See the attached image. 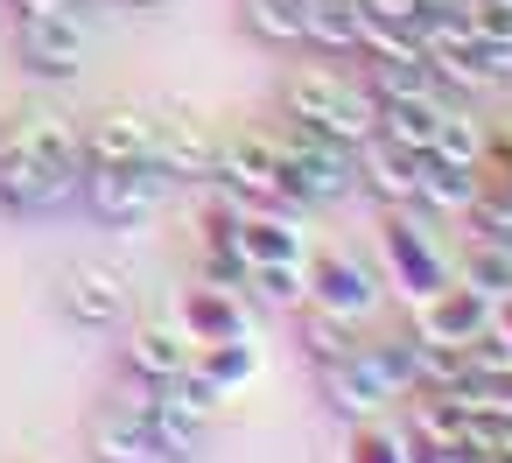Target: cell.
I'll use <instances>...</instances> for the list:
<instances>
[{
  "mask_svg": "<svg viewBox=\"0 0 512 463\" xmlns=\"http://www.w3.org/2000/svg\"><path fill=\"white\" fill-rule=\"evenodd\" d=\"M281 106H288V120H302V127H316V134H330L344 148H358V141L379 134V99L365 92V78H344L337 64L295 71L281 85Z\"/></svg>",
  "mask_w": 512,
  "mask_h": 463,
  "instance_id": "obj_1",
  "label": "cell"
},
{
  "mask_svg": "<svg viewBox=\"0 0 512 463\" xmlns=\"http://www.w3.org/2000/svg\"><path fill=\"white\" fill-rule=\"evenodd\" d=\"M281 204L295 211H316V204H337L358 190V148L302 127V120H281Z\"/></svg>",
  "mask_w": 512,
  "mask_h": 463,
  "instance_id": "obj_2",
  "label": "cell"
},
{
  "mask_svg": "<svg viewBox=\"0 0 512 463\" xmlns=\"http://www.w3.org/2000/svg\"><path fill=\"white\" fill-rule=\"evenodd\" d=\"M379 260H386V274H379V281H386L407 309H421L435 288H449V281H456V267H449V253H442V239H435L428 211H414V204L386 211V225H379Z\"/></svg>",
  "mask_w": 512,
  "mask_h": 463,
  "instance_id": "obj_3",
  "label": "cell"
},
{
  "mask_svg": "<svg viewBox=\"0 0 512 463\" xmlns=\"http://www.w3.org/2000/svg\"><path fill=\"white\" fill-rule=\"evenodd\" d=\"M169 169L162 162H106V169H85V204H92V218L99 225H113V232H134V225H148L155 211H162V197H169Z\"/></svg>",
  "mask_w": 512,
  "mask_h": 463,
  "instance_id": "obj_4",
  "label": "cell"
},
{
  "mask_svg": "<svg viewBox=\"0 0 512 463\" xmlns=\"http://www.w3.org/2000/svg\"><path fill=\"white\" fill-rule=\"evenodd\" d=\"M15 57H22L36 78L71 85V78L85 71V57H92V29H85L78 8H36V15H22V29H15Z\"/></svg>",
  "mask_w": 512,
  "mask_h": 463,
  "instance_id": "obj_5",
  "label": "cell"
},
{
  "mask_svg": "<svg viewBox=\"0 0 512 463\" xmlns=\"http://www.w3.org/2000/svg\"><path fill=\"white\" fill-rule=\"evenodd\" d=\"M22 141H29V155H36V169H43V197H36V218H50V211H64L78 190H85V141H78V127L71 120H57V113H29L22 127H15Z\"/></svg>",
  "mask_w": 512,
  "mask_h": 463,
  "instance_id": "obj_6",
  "label": "cell"
},
{
  "mask_svg": "<svg viewBox=\"0 0 512 463\" xmlns=\"http://www.w3.org/2000/svg\"><path fill=\"white\" fill-rule=\"evenodd\" d=\"M309 302L330 309V316H344V323H365L386 302V281L358 253H309Z\"/></svg>",
  "mask_w": 512,
  "mask_h": 463,
  "instance_id": "obj_7",
  "label": "cell"
},
{
  "mask_svg": "<svg viewBox=\"0 0 512 463\" xmlns=\"http://www.w3.org/2000/svg\"><path fill=\"white\" fill-rule=\"evenodd\" d=\"M218 127L204 120V113H190V106H169V113H155V162L176 176V183H211L218 176Z\"/></svg>",
  "mask_w": 512,
  "mask_h": 463,
  "instance_id": "obj_8",
  "label": "cell"
},
{
  "mask_svg": "<svg viewBox=\"0 0 512 463\" xmlns=\"http://www.w3.org/2000/svg\"><path fill=\"white\" fill-rule=\"evenodd\" d=\"M491 323H498V295H484L470 281H449L414 309V337H428V344H477Z\"/></svg>",
  "mask_w": 512,
  "mask_h": 463,
  "instance_id": "obj_9",
  "label": "cell"
},
{
  "mask_svg": "<svg viewBox=\"0 0 512 463\" xmlns=\"http://www.w3.org/2000/svg\"><path fill=\"white\" fill-rule=\"evenodd\" d=\"M211 183H225V190L246 197V204H281V141L260 134V127L232 134V141L218 148V176H211Z\"/></svg>",
  "mask_w": 512,
  "mask_h": 463,
  "instance_id": "obj_10",
  "label": "cell"
},
{
  "mask_svg": "<svg viewBox=\"0 0 512 463\" xmlns=\"http://www.w3.org/2000/svg\"><path fill=\"white\" fill-rule=\"evenodd\" d=\"M316 379H323V400L344 414V421H379L386 407H393V386H386V372H379V358L358 344V351H344V358H330V365H316Z\"/></svg>",
  "mask_w": 512,
  "mask_h": 463,
  "instance_id": "obj_11",
  "label": "cell"
},
{
  "mask_svg": "<svg viewBox=\"0 0 512 463\" xmlns=\"http://www.w3.org/2000/svg\"><path fill=\"white\" fill-rule=\"evenodd\" d=\"M239 253L253 267H274V260H309V225L295 204H246L239 225H232Z\"/></svg>",
  "mask_w": 512,
  "mask_h": 463,
  "instance_id": "obj_12",
  "label": "cell"
},
{
  "mask_svg": "<svg viewBox=\"0 0 512 463\" xmlns=\"http://www.w3.org/2000/svg\"><path fill=\"white\" fill-rule=\"evenodd\" d=\"M176 323L190 330V344H232V337H253V316H246V295L239 288H218V281H197L183 288L176 302Z\"/></svg>",
  "mask_w": 512,
  "mask_h": 463,
  "instance_id": "obj_13",
  "label": "cell"
},
{
  "mask_svg": "<svg viewBox=\"0 0 512 463\" xmlns=\"http://www.w3.org/2000/svg\"><path fill=\"white\" fill-rule=\"evenodd\" d=\"M127 302H134L127 274H113V267H99V260H85V267L64 274V316H71L78 330H113V323L127 316Z\"/></svg>",
  "mask_w": 512,
  "mask_h": 463,
  "instance_id": "obj_14",
  "label": "cell"
},
{
  "mask_svg": "<svg viewBox=\"0 0 512 463\" xmlns=\"http://www.w3.org/2000/svg\"><path fill=\"white\" fill-rule=\"evenodd\" d=\"M78 141H85V169H106V162H155V113L113 106V113H99Z\"/></svg>",
  "mask_w": 512,
  "mask_h": 463,
  "instance_id": "obj_15",
  "label": "cell"
},
{
  "mask_svg": "<svg viewBox=\"0 0 512 463\" xmlns=\"http://www.w3.org/2000/svg\"><path fill=\"white\" fill-rule=\"evenodd\" d=\"M120 358H127L134 379H155V386H162V379H176V372L197 358V344H190V330H183L176 316H148V323L127 330V351H120Z\"/></svg>",
  "mask_w": 512,
  "mask_h": 463,
  "instance_id": "obj_16",
  "label": "cell"
},
{
  "mask_svg": "<svg viewBox=\"0 0 512 463\" xmlns=\"http://www.w3.org/2000/svg\"><path fill=\"white\" fill-rule=\"evenodd\" d=\"M414 183H421V155L414 148H400L386 134L358 141V190H372L386 211H400V204H414Z\"/></svg>",
  "mask_w": 512,
  "mask_h": 463,
  "instance_id": "obj_17",
  "label": "cell"
},
{
  "mask_svg": "<svg viewBox=\"0 0 512 463\" xmlns=\"http://www.w3.org/2000/svg\"><path fill=\"white\" fill-rule=\"evenodd\" d=\"M477 190H484V176L470 169V162H449V155H421V183H414V211H428V218H463L470 204H477Z\"/></svg>",
  "mask_w": 512,
  "mask_h": 463,
  "instance_id": "obj_18",
  "label": "cell"
},
{
  "mask_svg": "<svg viewBox=\"0 0 512 463\" xmlns=\"http://www.w3.org/2000/svg\"><path fill=\"white\" fill-rule=\"evenodd\" d=\"M442 113H449V92H393V99H379V134L428 155L442 134Z\"/></svg>",
  "mask_w": 512,
  "mask_h": 463,
  "instance_id": "obj_19",
  "label": "cell"
},
{
  "mask_svg": "<svg viewBox=\"0 0 512 463\" xmlns=\"http://www.w3.org/2000/svg\"><path fill=\"white\" fill-rule=\"evenodd\" d=\"M302 43L323 57H358V0H302Z\"/></svg>",
  "mask_w": 512,
  "mask_h": 463,
  "instance_id": "obj_20",
  "label": "cell"
},
{
  "mask_svg": "<svg viewBox=\"0 0 512 463\" xmlns=\"http://www.w3.org/2000/svg\"><path fill=\"white\" fill-rule=\"evenodd\" d=\"M92 456L99 463H155V442H148V421H134L127 407H99L92 414Z\"/></svg>",
  "mask_w": 512,
  "mask_h": 463,
  "instance_id": "obj_21",
  "label": "cell"
},
{
  "mask_svg": "<svg viewBox=\"0 0 512 463\" xmlns=\"http://www.w3.org/2000/svg\"><path fill=\"white\" fill-rule=\"evenodd\" d=\"M36 197H43V169H36L29 141L8 127V134H0V211L36 218Z\"/></svg>",
  "mask_w": 512,
  "mask_h": 463,
  "instance_id": "obj_22",
  "label": "cell"
},
{
  "mask_svg": "<svg viewBox=\"0 0 512 463\" xmlns=\"http://www.w3.org/2000/svg\"><path fill=\"white\" fill-rule=\"evenodd\" d=\"M211 386H225V393H239V386H253L260 379V344L253 337H232V344H204L197 358H190Z\"/></svg>",
  "mask_w": 512,
  "mask_h": 463,
  "instance_id": "obj_23",
  "label": "cell"
},
{
  "mask_svg": "<svg viewBox=\"0 0 512 463\" xmlns=\"http://www.w3.org/2000/svg\"><path fill=\"white\" fill-rule=\"evenodd\" d=\"M225 400H232V393H225V386H211L197 365H183L176 379H162V407H169V414H183V421H197V428H211Z\"/></svg>",
  "mask_w": 512,
  "mask_h": 463,
  "instance_id": "obj_24",
  "label": "cell"
},
{
  "mask_svg": "<svg viewBox=\"0 0 512 463\" xmlns=\"http://www.w3.org/2000/svg\"><path fill=\"white\" fill-rule=\"evenodd\" d=\"M239 22L267 50H302V0H239Z\"/></svg>",
  "mask_w": 512,
  "mask_h": 463,
  "instance_id": "obj_25",
  "label": "cell"
},
{
  "mask_svg": "<svg viewBox=\"0 0 512 463\" xmlns=\"http://www.w3.org/2000/svg\"><path fill=\"white\" fill-rule=\"evenodd\" d=\"M302 351H309L316 365H330V358L358 351V323H344V316H330V309L302 302Z\"/></svg>",
  "mask_w": 512,
  "mask_h": 463,
  "instance_id": "obj_26",
  "label": "cell"
},
{
  "mask_svg": "<svg viewBox=\"0 0 512 463\" xmlns=\"http://www.w3.org/2000/svg\"><path fill=\"white\" fill-rule=\"evenodd\" d=\"M267 309H302L309 302V260H274V267H253L246 281Z\"/></svg>",
  "mask_w": 512,
  "mask_h": 463,
  "instance_id": "obj_27",
  "label": "cell"
},
{
  "mask_svg": "<svg viewBox=\"0 0 512 463\" xmlns=\"http://www.w3.org/2000/svg\"><path fill=\"white\" fill-rule=\"evenodd\" d=\"M148 442H155V463H197L204 456V428L183 421V414H169V407L148 414Z\"/></svg>",
  "mask_w": 512,
  "mask_h": 463,
  "instance_id": "obj_28",
  "label": "cell"
},
{
  "mask_svg": "<svg viewBox=\"0 0 512 463\" xmlns=\"http://www.w3.org/2000/svg\"><path fill=\"white\" fill-rule=\"evenodd\" d=\"M456 281H470V288H484V295H512V253L505 246H491V239H470L463 246V267H456Z\"/></svg>",
  "mask_w": 512,
  "mask_h": 463,
  "instance_id": "obj_29",
  "label": "cell"
},
{
  "mask_svg": "<svg viewBox=\"0 0 512 463\" xmlns=\"http://www.w3.org/2000/svg\"><path fill=\"white\" fill-rule=\"evenodd\" d=\"M344 463H407V435L379 414V421H351V449Z\"/></svg>",
  "mask_w": 512,
  "mask_h": 463,
  "instance_id": "obj_30",
  "label": "cell"
},
{
  "mask_svg": "<svg viewBox=\"0 0 512 463\" xmlns=\"http://www.w3.org/2000/svg\"><path fill=\"white\" fill-rule=\"evenodd\" d=\"M484 141H491V134H484V127H477V120H470V113L449 99L442 134H435V155H449V162H470V169H477V162H484Z\"/></svg>",
  "mask_w": 512,
  "mask_h": 463,
  "instance_id": "obj_31",
  "label": "cell"
},
{
  "mask_svg": "<svg viewBox=\"0 0 512 463\" xmlns=\"http://www.w3.org/2000/svg\"><path fill=\"white\" fill-rule=\"evenodd\" d=\"M463 22H470V36L512 43V0H463Z\"/></svg>",
  "mask_w": 512,
  "mask_h": 463,
  "instance_id": "obj_32",
  "label": "cell"
},
{
  "mask_svg": "<svg viewBox=\"0 0 512 463\" xmlns=\"http://www.w3.org/2000/svg\"><path fill=\"white\" fill-rule=\"evenodd\" d=\"M358 8H379V15H393V22H414L421 0H358Z\"/></svg>",
  "mask_w": 512,
  "mask_h": 463,
  "instance_id": "obj_33",
  "label": "cell"
},
{
  "mask_svg": "<svg viewBox=\"0 0 512 463\" xmlns=\"http://www.w3.org/2000/svg\"><path fill=\"white\" fill-rule=\"evenodd\" d=\"M491 330H498V337H505V344H512V295H505V302H498V323H491Z\"/></svg>",
  "mask_w": 512,
  "mask_h": 463,
  "instance_id": "obj_34",
  "label": "cell"
},
{
  "mask_svg": "<svg viewBox=\"0 0 512 463\" xmlns=\"http://www.w3.org/2000/svg\"><path fill=\"white\" fill-rule=\"evenodd\" d=\"M22 15H36V8H71V0H15Z\"/></svg>",
  "mask_w": 512,
  "mask_h": 463,
  "instance_id": "obj_35",
  "label": "cell"
},
{
  "mask_svg": "<svg viewBox=\"0 0 512 463\" xmlns=\"http://www.w3.org/2000/svg\"><path fill=\"white\" fill-rule=\"evenodd\" d=\"M127 8H162V0H127Z\"/></svg>",
  "mask_w": 512,
  "mask_h": 463,
  "instance_id": "obj_36",
  "label": "cell"
},
{
  "mask_svg": "<svg viewBox=\"0 0 512 463\" xmlns=\"http://www.w3.org/2000/svg\"><path fill=\"white\" fill-rule=\"evenodd\" d=\"M71 8H85V0H71Z\"/></svg>",
  "mask_w": 512,
  "mask_h": 463,
  "instance_id": "obj_37",
  "label": "cell"
}]
</instances>
